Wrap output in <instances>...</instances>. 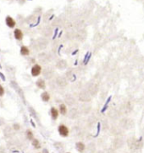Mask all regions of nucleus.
<instances>
[{"mask_svg": "<svg viewBox=\"0 0 144 153\" xmlns=\"http://www.w3.org/2000/svg\"><path fill=\"white\" fill-rule=\"evenodd\" d=\"M9 85H10V87L15 91V93L17 94L18 97H20V99L21 100L22 103L24 104H26L27 101H26V97H25V91L20 85L17 83V81H15V79H10V81H9Z\"/></svg>", "mask_w": 144, "mask_h": 153, "instance_id": "1", "label": "nucleus"}, {"mask_svg": "<svg viewBox=\"0 0 144 153\" xmlns=\"http://www.w3.org/2000/svg\"><path fill=\"white\" fill-rule=\"evenodd\" d=\"M37 60L41 65H47L51 61H53L49 53L44 52V51H42L37 53Z\"/></svg>", "mask_w": 144, "mask_h": 153, "instance_id": "2", "label": "nucleus"}, {"mask_svg": "<svg viewBox=\"0 0 144 153\" xmlns=\"http://www.w3.org/2000/svg\"><path fill=\"white\" fill-rule=\"evenodd\" d=\"M36 42H37V46L38 50H39V52H42V51H44L47 48L50 41L49 40V38H46L44 37H40L36 39Z\"/></svg>", "mask_w": 144, "mask_h": 153, "instance_id": "3", "label": "nucleus"}, {"mask_svg": "<svg viewBox=\"0 0 144 153\" xmlns=\"http://www.w3.org/2000/svg\"><path fill=\"white\" fill-rule=\"evenodd\" d=\"M92 96L89 94V92L86 89L81 90L77 95V99L81 103H90L92 101Z\"/></svg>", "mask_w": 144, "mask_h": 153, "instance_id": "4", "label": "nucleus"}, {"mask_svg": "<svg viewBox=\"0 0 144 153\" xmlns=\"http://www.w3.org/2000/svg\"><path fill=\"white\" fill-rule=\"evenodd\" d=\"M42 76L43 78L45 79V81H50V79H53L55 76V72H54L53 69L51 68V67H45L44 69H43L42 70Z\"/></svg>", "mask_w": 144, "mask_h": 153, "instance_id": "5", "label": "nucleus"}, {"mask_svg": "<svg viewBox=\"0 0 144 153\" xmlns=\"http://www.w3.org/2000/svg\"><path fill=\"white\" fill-rule=\"evenodd\" d=\"M55 84L58 88L59 89H65L69 85V81L65 78V75H58L54 79Z\"/></svg>", "mask_w": 144, "mask_h": 153, "instance_id": "6", "label": "nucleus"}, {"mask_svg": "<svg viewBox=\"0 0 144 153\" xmlns=\"http://www.w3.org/2000/svg\"><path fill=\"white\" fill-rule=\"evenodd\" d=\"M86 90L89 92V94L92 96V97H94L98 95L99 87L98 85L95 82H88L86 85Z\"/></svg>", "mask_w": 144, "mask_h": 153, "instance_id": "7", "label": "nucleus"}, {"mask_svg": "<svg viewBox=\"0 0 144 153\" xmlns=\"http://www.w3.org/2000/svg\"><path fill=\"white\" fill-rule=\"evenodd\" d=\"M77 103L76 98L75 97L74 95H72L71 93H66L64 96V103H65L67 107H74L75 105Z\"/></svg>", "mask_w": 144, "mask_h": 153, "instance_id": "8", "label": "nucleus"}, {"mask_svg": "<svg viewBox=\"0 0 144 153\" xmlns=\"http://www.w3.org/2000/svg\"><path fill=\"white\" fill-rule=\"evenodd\" d=\"M87 37V31L83 28V29L78 30L75 32V40H76L78 42H84Z\"/></svg>", "mask_w": 144, "mask_h": 153, "instance_id": "9", "label": "nucleus"}, {"mask_svg": "<svg viewBox=\"0 0 144 153\" xmlns=\"http://www.w3.org/2000/svg\"><path fill=\"white\" fill-rule=\"evenodd\" d=\"M54 28L52 27L51 25H45L43 28H42L41 30V35L42 37H44L46 38H50L53 35V32H54Z\"/></svg>", "mask_w": 144, "mask_h": 153, "instance_id": "10", "label": "nucleus"}, {"mask_svg": "<svg viewBox=\"0 0 144 153\" xmlns=\"http://www.w3.org/2000/svg\"><path fill=\"white\" fill-rule=\"evenodd\" d=\"M80 111L77 107H71L70 108V109L68 110V112H67V117L69 118L70 119H77L79 116H80Z\"/></svg>", "mask_w": 144, "mask_h": 153, "instance_id": "11", "label": "nucleus"}, {"mask_svg": "<svg viewBox=\"0 0 144 153\" xmlns=\"http://www.w3.org/2000/svg\"><path fill=\"white\" fill-rule=\"evenodd\" d=\"M42 70H43V68H42V65L40 63H34V64L31 66V75L32 77H39L42 74Z\"/></svg>", "mask_w": 144, "mask_h": 153, "instance_id": "12", "label": "nucleus"}, {"mask_svg": "<svg viewBox=\"0 0 144 153\" xmlns=\"http://www.w3.org/2000/svg\"><path fill=\"white\" fill-rule=\"evenodd\" d=\"M58 132H59L60 136L64 137V138H66V137H68L70 135V129L68 126L65 125V124L60 123L59 125L58 126Z\"/></svg>", "mask_w": 144, "mask_h": 153, "instance_id": "13", "label": "nucleus"}, {"mask_svg": "<svg viewBox=\"0 0 144 153\" xmlns=\"http://www.w3.org/2000/svg\"><path fill=\"white\" fill-rule=\"evenodd\" d=\"M55 68L59 70H65L68 68V62L64 59H59L55 62Z\"/></svg>", "mask_w": 144, "mask_h": 153, "instance_id": "14", "label": "nucleus"}, {"mask_svg": "<svg viewBox=\"0 0 144 153\" xmlns=\"http://www.w3.org/2000/svg\"><path fill=\"white\" fill-rule=\"evenodd\" d=\"M80 111V113L83 114V115H87V114L91 112L92 106L89 103H82V104L80 106V108H78Z\"/></svg>", "mask_w": 144, "mask_h": 153, "instance_id": "15", "label": "nucleus"}, {"mask_svg": "<svg viewBox=\"0 0 144 153\" xmlns=\"http://www.w3.org/2000/svg\"><path fill=\"white\" fill-rule=\"evenodd\" d=\"M27 110L29 113H30V115L33 118V119H35V121L38 123V124H41V120H40V116L39 114H38V113L36 111V109L31 107V106H28L27 107Z\"/></svg>", "mask_w": 144, "mask_h": 153, "instance_id": "16", "label": "nucleus"}, {"mask_svg": "<svg viewBox=\"0 0 144 153\" xmlns=\"http://www.w3.org/2000/svg\"><path fill=\"white\" fill-rule=\"evenodd\" d=\"M65 78L68 79L69 82H74L76 79V72H75V69H72V68H69L67 69V70L65 74Z\"/></svg>", "mask_w": 144, "mask_h": 153, "instance_id": "17", "label": "nucleus"}, {"mask_svg": "<svg viewBox=\"0 0 144 153\" xmlns=\"http://www.w3.org/2000/svg\"><path fill=\"white\" fill-rule=\"evenodd\" d=\"M4 69L7 75H9V78H15V75H16V68L15 66L10 65V64H5L4 65Z\"/></svg>", "mask_w": 144, "mask_h": 153, "instance_id": "18", "label": "nucleus"}, {"mask_svg": "<svg viewBox=\"0 0 144 153\" xmlns=\"http://www.w3.org/2000/svg\"><path fill=\"white\" fill-rule=\"evenodd\" d=\"M3 134H4V137L10 139V138H13V137L15 136V130L13 129L12 126L5 125L4 129H3Z\"/></svg>", "mask_w": 144, "mask_h": 153, "instance_id": "19", "label": "nucleus"}, {"mask_svg": "<svg viewBox=\"0 0 144 153\" xmlns=\"http://www.w3.org/2000/svg\"><path fill=\"white\" fill-rule=\"evenodd\" d=\"M5 25L9 28V29H15L17 25L16 20L10 15H7L5 17Z\"/></svg>", "mask_w": 144, "mask_h": 153, "instance_id": "20", "label": "nucleus"}, {"mask_svg": "<svg viewBox=\"0 0 144 153\" xmlns=\"http://www.w3.org/2000/svg\"><path fill=\"white\" fill-rule=\"evenodd\" d=\"M13 35H14V38L17 41H22L24 39V32L20 28H15Z\"/></svg>", "mask_w": 144, "mask_h": 153, "instance_id": "21", "label": "nucleus"}, {"mask_svg": "<svg viewBox=\"0 0 144 153\" xmlns=\"http://www.w3.org/2000/svg\"><path fill=\"white\" fill-rule=\"evenodd\" d=\"M64 23H65V21L63 20V19L61 17H55L52 20V22H51L50 25L55 29V28H59V27L63 26Z\"/></svg>", "mask_w": 144, "mask_h": 153, "instance_id": "22", "label": "nucleus"}, {"mask_svg": "<svg viewBox=\"0 0 144 153\" xmlns=\"http://www.w3.org/2000/svg\"><path fill=\"white\" fill-rule=\"evenodd\" d=\"M35 85H36V86L39 89V90L45 91L47 88V82L43 77L38 78L36 81V82H35Z\"/></svg>", "mask_w": 144, "mask_h": 153, "instance_id": "23", "label": "nucleus"}, {"mask_svg": "<svg viewBox=\"0 0 144 153\" xmlns=\"http://www.w3.org/2000/svg\"><path fill=\"white\" fill-rule=\"evenodd\" d=\"M49 114L51 116V119H52L53 121H55L58 119V118L59 116V109L55 107H51L50 110H49Z\"/></svg>", "mask_w": 144, "mask_h": 153, "instance_id": "24", "label": "nucleus"}, {"mask_svg": "<svg viewBox=\"0 0 144 153\" xmlns=\"http://www.w3.org/2000/svg\"><path fill=\"white\" fill-rule=\"evenodd\" d=\"M75 39V32L71 31H67L65 34L63 36V40L65 41H71L72 40Z\"/></svg>", "mask_w": 144, "mask_h": 153, "instance_id": "25", "label": "nucleus"}, {"mask_svg": "<svg viewBox=\"0 0 144 153\" xmlns=\"http://www.w3.org/2000/svg\"><path fill=\"white\" fill-rule=\"evenodd\" d=\"M20 53L22 57H29L31 53V50L29 48V47L23 45V46H21L20 48Z\"/></svg>", "mask_w": 144, "mask_h": 153, "instance_id": "26", "label": "nucleus"}, {"mask_svg": "<svg viewBox=\"0 0 144 153\" xmlns=\"http://www.w3.org/2000/svg\"><path fill=\"white\" fill-rule=\"evenodd\" d=\"M53 10H49V11H47L45 14H43V20L44 23H47L49 20H52L53 18Z\"/></svg>", "mask_w": 144, "mask_h": 153, "instance_id": "27", "label": "nucleus"}, {"mask_svg": "<svg viewBox=\"0 0 144 153\" xmlns=\"http://www.w3.org/2000/svg\"><path fill=\"white\" fill-rule=\"evenodd\" d=\"M40 97H41V100L43 101V103H49V101H50L51 99V96H50V93L49 91H43V92L41 93L40 95Z\"/></svg>", "mask_w": 144, "mask_h": 153, "instance_id": "28", "label": "nucleus"}, {"mask_svg": "<svg viewBox=\"0 0 144 153\" xmlns=\"http://www.w3.org/2000/svg\"><path fill=\"white\" fill-rule=\"evenodd\" d=\"M58 109H59V114H61V115H63V116H66L67 112H68V107H67V106L65 103H59V108H58Z\"/></svg>", "mask_w": 144, "mask_h": 153, "instance_id": "29", "label": "nucleus"}, {"mask_svg": "<svg viewBox=\"0 0 144 153\" xmlns=\"http://www.w3.org/2000/svg\"><path fill=\"white\" fill-rule=\"evenodd\" d=\"M53 146L54 148L56 149V151L59 153H64L65 151V145L62 142H59V141H56L53 143Z\"/></svg>", "mask_w": 144, "mask_h": 153, "instance_id": "30", "label": "nucleus"}, {"mask_svg": "<svg viewBox=\"0 0 144 153\" xmlns=\"http://www.w3.org/2000/svg\"><path fill=\"white\" fill-rule=\"evenodd\" d=\"M76 149L78 152L82 153V152H84V151L86 150V145L83 142L78 141V142L76 143Z\"/></svg>", "mask_w": 144, "mask_h": 153, "instance_id": "31", "label": "nucleus"}, {"mask_svg": "<svg viewBox=\"0 0 144 153\" xmlns=\"http://www.w3.org/2000/svg\"><path fill=\"white\" fill-rule=\"evenodd\" d=\"M73 28L76 30V31H78V30H81L84 28V22L82 20H76L75 21V23L73 24Z\"/></svg>", "mask_w": 144, "mask_h": 153, "instance_id": "32", "label": "nucleus"}, {"mask_svg": "<svg viewBox=\"0 0 144 153\" xmlns=\"http://www.w3.org/2000/svg\"><path fill=\"white\" fill-rule=\"evenodd\" d=\"M25 138H26V140H27V141H31L35 138L33 132L31 131L30 129H27L26 130H25Z\"/></svg>", "mask_w": 144, "mask_h": 153, "instance_id": "33", "label": "nucleus"}, {"mask_svg": "<svg viewBox=\"0 0 144 153\" xmlns=\"http://www.w3.org/2000/svg\"><path fill=\"white\" fill-rule=\"evenodd\" d=\"M91 57H92V53L91 52H87L84 56V59L82 60V64L83 65H86L87 63H89L91 59Z\"/></svg>", "mask_w": 144, "mask_h": 153, "instance_id": "34", "label": "nucleus"}, {"mask_svg": "<svg viewBox=\"0 0 144 153\" xmlns=\"http://www.w3.org/2000/svg\"><path fill=\"white\" fill-rule=\"evenodd\" d=\"M31 145H32V146L35 148V149H37V150H39L41 149L42 147V145H41V142L39 141V140L38 139H36V138H34L32 141H31Z\"/></svg>", "mask_w": 144, "mask_h": 153, "instance_id": "35", "label": "nucleus"}, {"mask_svg": "<svg viewBox=\"0 0 144 153\" xmlns=\"http://www.w3.org/2000/svg\"><path fill=\"white\" fill-rule=\"evenodd\" d=\"M29 48H30V50H33L34 52L36 53H38L39 52V50H38L37 48V42H36V40H32L31 41L30 43V47H29Z\"/></svg>", "mask_w": 144, "mask_h": 153, "instance_id": "36", "label": "nucleus"}, {"mask_svg": "<svg viewBox=\"0 0 144 153\" xmlns=\"http://www.w3.org/2000/svg\"><path fill=\"white\" fill-rule=\"evenodd\" d=\"M111 99H112V97H111V96H109V97H108V99L106 100V103H105L104 107L102 108V110H101V113H104L105 112V111H106V110L108 109V104H109V103L111 101Z\"/></svg>", "mask_w": 144, "mask_h": 153, "instance_id": "37", "label": "nucleus"}, {"mask_svg": "<svg viewBox=\"0 0 144 153\" xmlns=\"http://www.w3.org/2000/svg\"><path fill=\"white\" fill-rule=\"evenodd\" d=\"M87 150L90 153H94L96 151V145L93 142L89 143L88 145H87Z\"/></svg>", "mask_w": 144, "mask_h": 153, "instance_id": "38", "label": "nucleus"}, {"mask_svg": "<svg viewBox=\"0 0 144 153\" xmlns=\"http://www.w3.org/2000/svg\"><path fill=\"white\" fill-rule=\"evenodd\" d=\"M42 14H43V8L37 7L34 9V14L35 15H37V16H42Z\"/></svg>", "mask_w": 144, "mask_h": 153, "instance_id": "39", "label": "nucleus"}, {"mask_svg": "<svg viewBox=\"0 0 144 153\" xmlns=\"http://www.w3.org/2000/svg\"><path fill=\"white\" fill-rule=\"evenodd\" d=\"M49 87H50L51 90H53V91H54L56 88H58L57 85H56V84H55V81H54L53 79H50V81H49Z\"/></svg>", "mask_w": 144, "mask_h": 153, "instance_id": "40", "label": "nucleus"}, {"mask_svg": "<svg viewBox=\"0 0 144 153\" xmlns=\"http://www.w3.org/2000/svg\"><path fill=\"white\" fill-rule=\"evenodd\" d=\"M12 128H13V129L15 130V131H19V130L20 129L21 126H20V124L19 123H14L12 124Z\"/></svg>", "mask_w": 144, "mask_h": 153, "instance_id": "41", "label": "nucleus"}, {"mask_svg": "<svg viewBox=\"0 0 144 153\" xmlns=\"http://www.w3.org/2000/svg\"><path fill=\"white\" fill-rule=\"evenodd\" d=\"M36 62H37V59L35 57H30V56L28 57V63H30V64L33 65L34 63H36Z\"/></svg>", "mask_w": 144, "mask_h": 153, "instance_id": "42", "label": "nucleus"}, {"mask_svg": "<svg viewBox=\"0 0 144 153\" xmlns=\"http://www.w3.org/2000/svg\"><path fill=\"white\" fill-rule=\"evenodd\" d=\"M4 94H5V89L1 84H0V97L2 98L4 96Z\"/></svg>", "mask_w": 144, "mask_h": 153, "instance_id": "43", "label": "nucleus"}, {"mask_svg": "<svg viewBox=\"0 0 144 153\" xmlns=\"http://www.w3.org/2000/svg\"><path fill=\"white\" fill-rule=\"evenodd\" d=\"M5 123H6V121H5V119H4V118L0 117V127L4 126Z\"/></svg>", "mask_w": 144, "mask_h": 153, "instance_id": "44", "label": "nucleus"}, {"mask_svg": "<svg viewBox=\"0 0 144 153\" xmlns=\"http://www.w3.org/2000/svg\"><path fill=\"white\" fill-rule=\"evenodd\" d=\"M100 129H101V123H98V130H97V134H96V137H97L98 135H99V132H100Z\"/></svg>", "mask_w": 144, "mask_h": 153, "instance_id": "45", "label": "nucleus"}, {"mask_svg": "<svg viewBox=\"0 0 144 153\" xmlns=\"http://www.w3.org/2000/svg\"><path fill=\"white\" fill-rule=\"evenodd\" d=\"M0 78L2 79V81H6V78H5V76H4V75L3 74V73L0 71Z\"/></svg>", "mask_w": 144, "mask_h": 153, "instance_id": "46", "label": "nucleus"}, {"mask_svg": "<svg viewBox=\"0 0 144 153\" xmlns=\"http://www.w3.org/2000/svg\"><path fill=\"white\" fill-rule=\"evenodd\" d=\"M0 153H6V149L4 146H0Z\"/></svg>", "mask_w": 144, "mask_h": 153, "instance_id": "47", "label": "nucleus"}, {"mask_svg": "<svg viewBox=\"0 0 144 153\" xmlns=\"http://www.w3.org/2000/svg\"><path fill=\"white\" fill-rule=\"evenodd\" d=\"M4 107V101H2L1 97H0V108H3Z\"/></svg>", "mask_w": 144, "mask_h": 153, "instance_id": "48", "label": "nucleus"}, {"mask_svg": "<svg viewBox=\"0 0 144 153\" xmlns=\"http://www.w3.org/2000/svg\"><path fill=\"white\" fill-rule=\"evenodd\" d=\"M42 153H49V151L47 148H44L43 149V151H42Z\"/></svg>", "mask_w": 144, "mask_h": 153, "instance_id": "49", "label": "nucleus"}, {"mask_svg": "<svg viewBox=\"0 0 144 153\" xmlns=\"http://www.w3.org/2000/svg\"><path fill=\"white\" fill-rule=\"evenodd\" d=\"M31 123H32V125H33V127H36V124H35L34 123H33V121L32 120H31Z\"/></svg>", "mask_w": 144, "mask_h": 153, "instance_id": "50", "label": "nucleus"}, {"mask_svg": "<svg viewBox=\"0 0 144 153\" xmlns=\"http://www.w3.org/2000/svg\"><path fill=\"white\" fill-rule=\"evenodd\" d=\"M68 2H72V1H74V0H67Z\"/></svg>", "mask_w": 144, "mask_h": 153, "instance_id": "51", "label": "nucleus"}, {"mask_svg": "<svg viewBox=\"0 0 144 153\" xmlns=\"http://www.w3.org/2000/svg\"><path fill=\"white\" fill-rule=\"evenodd\" d=\"M98 153H104V152H103V151H98Z\"/></svg>", "mask_w": 144, "mask_h": 153, "instance_id": "52", "label": "nucleus"}, {"mask_svg": "<svg viewBox=\"0 0 144 153\" xmlns=\"http://www.w3.org/2000/svg\"><path fill=\"white\" fill-rule=\"evenodd\" d=\"M25 1H27V0H25ZM28 1H31V0H28Z\"/></svg>", "mask_w": 144, "mask_h": 153, "instance_id": "53", "label": "nucleus"}, {"mask_svg": "<svg viewBox=\"0 0 144 153\" xmlns=\"http://www.w3.org/2000/svg\"><path fill=\"white\" fill-rule=\"evenodd\" d=\"M0 54H1V49H0Z\"/></svg>", "mask_w": 144, "mask_h": 153, "instance_id": "54", "label": "nucleus"}, {"mask_svg": "<svg viewBox=\"0 0 144 153\" xmlns=\"http://www.w3.org/2000/svg\"><path fill=\"white\" fill-rule=\"evenodd\" d=\"M65 153H71V152H65Z\"/></svg>", "mask_w": 144, "mask_h": 153, "instance_id": "55", "label": "nucleus"}]
</instances>
